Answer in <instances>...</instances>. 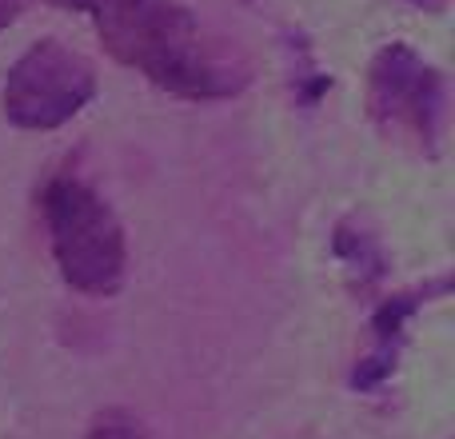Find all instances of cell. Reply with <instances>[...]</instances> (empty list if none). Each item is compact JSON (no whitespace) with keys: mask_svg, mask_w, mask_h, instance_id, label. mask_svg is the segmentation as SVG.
Listing matches in <instances>:
<instances>
[{"mask_svg":"<svg viewBox=\"0 0 455 439\" xmlns=\"http://www.w3.org/2000/svg\"><path fill=\"white\" fill-rule=\"evenodd\" d=\"M92 24L112 60L176 100H228L256 76L251 56L180 0H124Z\"/></svg>","mask_w":455,"mask_h":439,"instance_id":"1","label":"cell"},{"mask_svg":"<svg viewBox=\"0 0 455 439\" xmlns=\"http://www.w3.org/2000/svg\"><path fill=\"white\" fill-rule=\"evenodd\" d=\"M40 212L60 280L80 296H116L128 272V240L116 208L76 172H56L40 192Z\"/></svg>","mask_w":455,"mask_h":439,"instance_id":"2","label":"cell"},{"mask_svg":"<svg viewBox=\"0 0 455 439\" xmlns=\"http://www.w3.org/2000/svg\"><path fill=\"white\" fill-rule=\"evenodd\" d=\"M368 116L387 144L440 160L448 136V76L419 48L392 40L368 64Z\"/></svg>","mask_w":455,"mask_h":439,"instance_id":"3","label":"cell"},{"mask_svg":"<svg viewBox=\"0 0 455 439\" xmlns=\"http://www.w3.org/2000/svg\"><path fill=\"white\" fill-rule=\"evenodd\" d=\"M96 96V68L80 48L56 36L32 40L0 84V112L20 132H56Z\"/></svg>","mask_w":455,"mask_h":439,"instance_id":"4","label":"cell"},{"mask_svg":"<svg viewBox=\"0 0 455 439\" xmlns=\"http://www.w3.org/2000/svg\"><path fill=\"white\" fill-rule=\"evenodd\" d=\"M336 256L344 259V264H352L363 283L376 280V275L384 272V256H379L376 240H371L363 227H352V224L339 227L336 232Z\"/></svg>","mask_w":455,"mask_h":439,"instance_id":"5","label":"cell"},{"mask_svg":"<svg viewBox=\"0 0 455 439\" xmlns=\"http://www.w3.org/2000/svg\"><path fill=\"white\" fill-rule=\"evenodd\" d=\"M84 439H148L140 419H132L128 411L112 408V411H100V416L92 419V427H88Z\"/></svg>","mask_w":455,"mask_h":439,"instance_id":"6","label":"cell"},{"mask_svg":"<svg viewBox=\"0 0 455 439\" xmlns=\"http://www.w3.org/2000/svg\"><path fill=\"white\" fill-rule=\"evenodd\" d=\"M44 4L68 8V12H84V16H92V20H100V16H108L112 8H120L124 0H44Z\"/></svg>","mask_w":455,"mask_h":439,"instance_id":"7","label":"cell"},{"mask_svg":"<svg viewBox=\"0 0 455 439\" xmlns=\"http://www.w3.org/2000/svg\"><path fill=\"white\" fill-rule=\"evenodd\" d=\"M32 0H0V32L8 28V24H16L24 16V8H28Z\"/></svg>","mask_w":455,"mask_h":439,"instance_id":"8","label":"cell"},{"mask_svg":"<svg viewBox=\"0 0 455 439\" xmlns=\"http://www.w3.org/2000/svg\"><path fill=\"white\" fill-rule=\"evenodd\" d=\"M411 4H427V8H440L443 0H411Z\"/></svg>","mask_w":455,"mask_h":439,"instance_id":"9","label":"cell"}]
</instances>
